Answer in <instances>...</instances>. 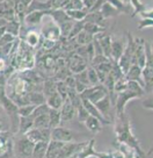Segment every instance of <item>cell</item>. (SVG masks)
Instances as JSON below:
<instances>
[{
    "instance_id": "6da1fadb",
    "label": "cell",
    "mask_w": 153,
    "mask_h": 158,
    "mask_svg": "<svg viewBox=\"0 0 153 158\" xmlns=\"http://www.w3.org/2000/svg\"><path fill=\"white\" fill-rule=\"evenodd\" d=\"M116 116H117V121L115 122V133L117 135V141L121 144H125L133 149L140 157H145V152H143L137 138L132 134L131 123H130L128 115L123 113L121 115H116Z\"/></svg>"
},
{
    "instance_id": "7a4b0ae2",
    "label": "cell",
    "mask_w": 153,
    "mask_h": 158,
    "mask_svg": "<svg viewBox=\"0 0 153 158\" xmlns=\"http://www.w3.org/2000/svg\"><path fill=\"white\" fill-rule=\"evenodd\" d=\"M34 143L30 142L26 135L15 134L12 144V152L14 158H31Z\"/></svg>"
},
{
    "instance_id": "3957f363",
    "label": "cell",
    "mask_w": 153,
    "mask_h": 158,
    "mask_svg": "<svg viewBox=\"0 0 153 158\" xmlns=\"http://www.w3.org/2000/svg\"><path fill=\"white\" fill-rule=\"evenodd\" d=\"M79 95L81 100H87L92 104H96L106 95H108V91L102 84H99L96 86H89L88 89H86Z\"/></svg>"
},
{
    "instance_id": "277c9868",
    "label": "cell",
    "mask_w": 153,
    "mask_h": 158,
    "mask_svg": "<svg viewBox=\"0 0 153 158\" xmlns=\"http://www.w3.org/2000/svg\"><path fill=\"white\" fill-rule=\"evenodd\" d=\"M79 135L80 134L75 133L69 128H65V127H57V128L51 129V139L63 142V143L74 142V139H77Z\"/></svg>"
},
{
    "instance_id": "5b68a950",
    "label": "cell",
    "mask_w": 153,
    "mask_h": 158,
    "mask_svg": "<svg viewBox=\"0 0 153 158\" xmlns=\"http://www.w3.org/2000/svg\"><path fill=\"white\" fill-rule=\"evenodd\" d=\"M139 97L137 94H135L131 91H123V92H119L116 94V98H115V104H114V108H115V114L116 115H121V114L125 113L124 109L125 106L128 104L130 100L132 99H138Z\"/></svg>"
},
{
    "instance_id": "8992f818",
    "label": "cell",
    "mask_w": 153,
    "mask_h": 158,
    "mask_svg": "<svg viewBox=\"0 0 153 158\" xmlns=\"http://www.w3.org/2000/svg\"><path fill=\"white\" fill-rule=\"evenodd\" d=\"M87 143H88V141H86V142H70V143H65L58 158H74L87 145Z\"/></svg>"
},
{
    "instance_id": "52a82bcc",
    "label": "cell",
    "mask_w": 153,
    "mask_h": 158,
    "mask_svg": "<svg viewBox=\"0 0 153 158\" xmlns=\"http://www.w3.org/2000/svg\"><path fill=\"white\" fill-rule=\"evenodd\" d=\"M27 138L33 143H38V142H45L49 143L51 141V129L45 128V129H36L31 128L26 134Z\"/></svg>"
},
{
    "instance_id": "ba28073f",
    "label": "cell",
    "mask_w": 153,
    "mask_h": 158,
    "mask_svg": "<svg viewBox=\"0 0 153 158\" xmlns=\"http://www.w3.org/2000/svg\"><path fill=\"white\" fill-rule=\"evenodd\" d=\"M94 106L96 107V109L99 110V113L103 116L108 122L111 123L113 121V105H111V101H110V98L109 95H106L104 98H102L100 101H98L96 104H94Z\"/></svg>"
},
{
    "instance_id": "9c48e42d",
    "label": "cell",
    "mask_w": 153,
    "mask_h": 158,
    "mask_svg": "<svg viewBox=\"0 0 153 158\" xmlns=\"http://www.w3.org/2000/svg\"><path fill=\"white\" fill-rule=\"evenodd\" d=\"M60 118H62V122H67V121H72L73 118H77V109L73 107V105L70 102L66 99L64 101L63 106L59 109Z\"/></svg>"
},
{
    "instance_id": "30bf717a",
    "label": "cell",
    "mask_w": 153,
    "mask_h": 158,
    "mask_svg": "<svg viewBox=\"0 0 153 158\" xmlns=\"http://www.w3.org/2000/svg\"><path fill=\"white\" fill-rule=\"evenodd\" d=\"M125 49V41L124 40H113L111 39V49H110V59L117 62L121 56L123 55Z\"/></svg>"
},
{
    "instance_id": "8fae6325",
    "label": "cell",
    "mask_w": 153,
    "mask_h": 158,
    "mask_svg": "<svg viewBox=\"0 0 153 158\" xmlns=\"http://www.w3.org/2000/svg\"><path fill=\"white\" fill-rule=\"evenodd\" d=\"M124 79L128 81H136L144 89V81L142 79V69L137 64H132L128 70V72L124 74Z\"/></svg>"
},
{
    "instance_id": "7c38bea8",
    "label": "cell",
    "mask_w": 153,
    "mask_h": 158,
    "mask_svg": "<svg viewBox=\"0 0 153 158\" xmlns=\"http://www.w3.org/2000/svg\"><path fill=\"white\" fill-rule=\"evenodd\" d=\"M69 68L71 70V72H73L74 74L80 73L84 70L87 69V62L80 56H73L72 58L70 59Z\"/></svg>"
},
{
    "instance_id": "4fadbf2b",
    "label": "cell",
    "mask_w": 153,
    "mask_h": 158,
    "mask_svg": "<svg viewBox=\"0 0 153 158\" xmlns=\"http://www.w3.org/2000/svg\"><path fill=\"white\" fill-rule=\"evenodd\" d=\"M43 36L45 37V40H50V41L56 42L60 37L59 27L54 22H51L46 27L43 28Z\"/></svg>"
},
{
    "instance_id": "5bb4252c",
    "label": "cell",
    "mask_w": 153,
    "mask_h": 158,
    "mask_svg": "<svg viewBox=\"0 0 153 158\" xmlns=\"http://www.w3.org/2000/svg\"><path fill=\"white\" fill-rule=\"evenodd\" d=\"M96 39L99 40L101 49L103 52V56H106L107 58L110 60V49H111V36L107 34H99L95 36Z\"/></svg>"
},
{
    "instance_id": "9a60e30c",
    "label": "cell",
    "mask_w": 153,
    "mask_h": 158,
    "mask_svg": "<svg viewBox=\"0 0 153 158\" xmlns=\"http://www.w3.org/2000/svg\"><path fill=\"white\" fill-rule=\"evenodd\" d=\"M63 142H58V141H50L48 143V149H46V155L45 158H58L62 149L64 147Z\"/></svg>"
},
{
    "instance_id": "2e32d148",
    "label": "cell",
    "mask_w": 153,
    "mask_h": 158,
    "mask_svg": "<svg viewBox=\"0 0 153 158\" xmlns=\"http://www.w3.org/2000/svg\"><path fill=\"white\" fill-rule=\"evenodd\" d=\"M45 14H49V10H46V12H33L29 14H26L23 21L28 26H37L42 22L43 16Z\"/></svg>"
},
{
    "instance_id": "e0dca14e",
    "label": "cell",
    "mask_w": 153,
    "mask_h": 158,
    "mask_svg": "<svg viewBox=\"0 0 153 158\" xmlns=\"http://www.w3.org/2000/svg\"><path fill=\"white\" fill-rule=\"evenodd\" d=\"M34 118L33 116H27V118H20L19 120V128H18V135H26L33 128Z\"/></svg>"
},
{
    "instance_id": "ac0fdd59",
    "label": "cell",
    "mask_w": 153,
    "mask_h": 158,
    "mask_svg": "<svg viewBox=\"0 0 153 158\" xmlns=\"http://www.w3.org/2000/svg\"><path fill=\"white\" fill-rule=\"evenodd\" d=\"M84 123H85V126H86V128L93 134L100 133V131L102 130V127H103V124L101 123L98 118H93V116H91V115L85 120Z\"/></svg>"
},
{
    "instance_id": "d6986e66",
    "label": "cell",
    "mask_w": 153,
    "mask_h": 158,
    "mask_svg": "<svg viewBox=\"0 0 153 158\" xmlns=\"http://www.w3.org/2000/svg\"><path fill=\"white\" fill-rule=\"evenodd\" d=\"M64 101H65L64 99L62 98L57 92L54 93L52 95H50L49 98L45 99V104L49 106L50 109H58V110H59L60 107L63 106Z\"/></svg>"
},
{
    "instance_id": "ffe728a7",
    "label": "cell",
    "mask_w": 153,
    "mask_h": 158,
    "mask_svg": "<svg viewBox=\"0 0 153 158\" xmlns=\"http://www.w3.org/2000/svg\"><path fill=\"white\" fill-rule=\"evenodd\" d=\"M49 14L54 18V22L57 26L63 25L64 22L70 21V18L67 16L66 12L64 10H49Z\"/></svg>"
},
{
    "instance_id": "44dd1931",
    "label": "cell",
    "mask_w": 153,
    "mask_h": 158,
    "mask_svg": "<svg viewBox=\"0 0 153 158\" xmlns=\"http://www.w3.org/2000/svg\"><path fill=\"white\" fill-rule=\"evenodd\" d=\"M48 116H49V128L50 129L60 127V124H62V118H60V112L58 109H50Z\"/></svg>"
},
{
    "instance_id": "7402d4cb",
    "label": "cell",
    "mask_w": 153,
    "mask_h": 158,
    "mask_svg": "<svg viewBox=\"0 0 153 158\" xmlns=\"http://www.w3.org/2000/svg\"><path fill=\"white\" fill-rule=\"evenodd\" d=\"M28 101L33 106H40V105L45 104V97L41 91H33L28 93Z\"/></svg>"
},
{
    "instance_id": "603a6c76",
    "label": "cell",
    "mask_w": 153,
    "mask_h": 158,
    "mask_svg": "<svg viewBox=\"0 0 153 158\" xmlns=\"http://www.w3.org/2000/svg\"><path fill=\"white\" fill-rule=\"evenodd\" d=\"M100 13L103 16V19H109V18H114L116 15H119V12L116 10V8L114 7L109 1H104V4L102 5L101 10H100Z\"/></svg>"
},
{
    "instance_id": "cb8c5ba5",
    "label": "cell",
    "mask_w": 153,
    "mask_h": 158,
    "mask_svg": "<svg viewBox=\"0 0 153 158\" xmlns=\"http://www.w3.org/2000/svg\"><path fill=\"white\" fill-rule=\"evenodd\" d=\"M46 149H48V143H45V142L35 143L33 153H31V158H45Z\"/></svg>"
},
{
    "instance_id": "d4e9b609",
    "label": "cell",
    "mask_w": 153,
    "mask_h": 158,
    "mask_svg": "<svg viewBox=\"0 0 153 158\" xmlns=\"http://www.w3.org/2000/svg\"><path fill=\"white\" fill-rule=\"evenodd\" d=\"M20 29H21V25L20 22L18 21V20H12L10 21L5 27V31L7 34L12 35L13 37H16V36H19L20 34Z\"/></svg>"
},
{
    "instance_id": "484cf974",
    "label": "cell",
    "mask_w": 153,
    "mask_h": 158,
    "mask_svg": "<svg viewBox=\"0 0 153 158\" xmlns=\"http://www.w3.org/2000/svg\"><path fill=\"white\" fill-rule=\"evenodd\" d=\"M42 93L45 97V99L49 98L50 95H52L54 93H56V81L52 79L45 80L42 85Z\"/></svg>"
},
{
    "instance_id": "4316f807",
    "label": "cell",
    "mask_w": 153,
    "mask_h": 158,
    "mask_svg": "<svg viewBox=\"0 0 153 158\" xmlns=\"http://www.w3.org/2000/svg\"><path fill=\"white\" fill-rule=\"evenodd\" d=\"M104 30H106V28H102V27H100V26L96 25V23L85 22V25H84V31L85 33H87V34H89V35H92V36L102 34Z\"/></svg>"
},
{
    "instance_id": "83f0119b",
    "label": "cell",
    "mask_w": 153,
    "mask_h": 158,
    "mask_svg": "<svg viewBox=\"0 0 153 158\" xmlns=\"http://www.w3.org/2000/svg\"><path fill=\"white\" fill-rule=\"evenodd\" d=\"M26 43L29 45V47H36L41 42V35L35 31V30H30L29 33H27L25 36Z\"/></svg>"
},
{
    "instance_id": "f1b7e54d",
    "label": "cell",
    "mask_w": 153,
    "mask_h": 158,
    "mask_svg": "<svg viewBox=\"0 0 153 158\" xmlns=\"http://www.w3.org/2000/svg\"><path fill=\"white\" fill-rule=\"evenodd\" d=\"M48 114H44V115H41V116H36V118H34L33 128H36V129L49 128V116H48Z\"/></svg>"
},
{
    "instance_id": "f546056e",
    "label": "cell",
    "mask_w": 153,
    "mask_h": 158,
    "mask_svg": "<svg viewBox=\"0 0 153 158\" xmlns=\"http://www.w3.org/2000/svg\"><path fill=\"white\" fill-rule=\"evenodd\" d=\"M94 36H92V35L87 34V33H85L84 30L81 31V33H79V34L77 35L75 37H74V41L78 43V44L80 45H88L89 43H92V41H93Z\"/></svg>"
},
{
    "instance_id": "4dcf8cb0",
    "label": "cell",
    "mask_w": 153,
    "mask_h": 158,
    "mask_svg": "<svg viewBox=\"0 0 153 158\" xmlns=\"http://www.w3.org/2000/svg\"><path fill=\"white\" fill-rule=\"evenodd\" d=\"M86 72H87V79H88L89 86H96V85L100 84L99 77H98V73H96V71H95L94 68L87 66Z\"/></svg>"
},
{
    "instance_id": "1f68e13d",
    "label": "cell",
    "mask_w": 153,
    "mask_h": 158,
    "mask_svg": "<svg viewBox=\"0 0 153 158\" xmlns=\"http://www.w3.org/2000/svg\"><path fill=\"white\" fill-rule=\"evenodd\" d=\"M127 81H128V80H127ZM127 89L133 92L135 94H137L139 98H142V97L145 95L144 89L138 84V83H136V81H128V84H127Z\"/></svg>"
},
{
    "instance_id": "d6a6232c",
    "label": "cell",
    "mask_w": 153,
    "mask_h": 158,
    "mask_svg": "<svg viewBox=\"0 0 153 158\" xmlns=\"http://www.w3.org/2000/svg\"><path fill=\"white\" fill-rule=\"evenodd\" d=\"M66 14L70 18V20L75 21H84L86 15L88 14L86 10H66Z\"/></svg>"
},
{
    "instance_id": "836d02e7",
    "label": "cell",
    "mask_w": 153,
    "mask_h": 158,
    "mask_svg": "<svg viewBox=\"0 0 153 158\" xmlns=\"http://www.w3.org/2000/svg\"><path fill=\"white\" fill-rule=\"evenodd\" d=\"M84 25H85V21H75V22H73L71 33H70V35H69V39L73 40L79 33H81V31L84 30Z\"/></svg>"
},
{
    "instance_id": "e575fe53",
    "label": "cell",
    "mask_w": 153,
    "mask_h": 158,
    "mask_svg": "<svg viewBox=\"0 0 153 158\" xmlns=\"http://www.w3.org/2000/svg\"><path fill=\"white\" fill-rule=\"evenodd\" d=\"M35 106L33 105H25V106H21L18 107V115L20 118H27V116H31V114L34 112Z\"/></svg>"
},
{
    "instance_id": "d590c367",
    "label": "cell",
    "mask_w": 153,
    "mask_h": 158,
    "mask_svg": "<svg viewBox=\"0 0 153 158\" xmlns=\"http://www.w3.org/2000/svg\"><path fill=\"white\" fill-rule=\"evenodd\" d=\"M56 92L59 94L64 100H66V98H67V92H69V87L65 85V83L63 80H57V81H56Z\"/></svg>"
},
{
    "instance_id": "8d00e7d4",
    "label": "cell",
    "mask_w": 153,
    "mask_h": 158,
    "mask_svg": "<svg viewBox=\"0 0 153 158\" xmlns=\"http://www.w3.org/2000/svg\"><path fill=\"white\" fill-rule=\"evenodd\" d=\"M72 26H73V21H72V20H70L67 22H64L63 25L58 26V27H59L60 36L69 37L70 33H71V29H72Z\"/></svg>"
},
{
    "instance_id": "74e56055",
    "label": "cell",
    "mask_w": 153,
    "mask_h": 158,
    "mask_svg": "<svg viewBox=\"0 0 153 158\" xmlns=\"http://www.w3.org/2000/svg\"><path fill=\"white\" fill-rule=\"evenodd\" d=\"M49 106L46 104H43V105H40V106H36L34 109V112L31 114V116L33 118H36V116H41V115H44V114H48L49 113Z\"/></svg>"
},
{
    "instance_id": "f35d334b",
    "label": "cell",
    "mask_w": 153,
    "mask_h": 158,
    "mask_svg": "<svg viewBox=\"0 0 153 158\" xmlns=\"http://www.w3.org/2000/svg\"><path fill=\"white\" fill-rule=\"evenodd\" d=\"M109 59L106 57V56H103V55H95L93 57V59L91 60V66H93V68H95V66H98V65L102 64V63H104V62H108Z\"/></svg>"
},
{
    "instance_id": "ab89813d",
    "label": "cell",
    "mask_w": 153,
    "mask_h": 158,
    "mask_svg": "<svg viewBox=\"0 0 153 158\" xmlns=\"http://www.w3.org/2000/svg\"><path fill=\"white\" fill-rule=\"evenodd\" d=\"M14 40H15V37H13L12 35L5 33V34L1 36V39H0V48H2V47H5V45H7V44H10V43H13Z\"/></svg>"
},
{
    "instance_id": "60d3db41",
    "label": "cell",
    "mask_w": 153,
    "mask_h": 158,
    "mask_svg": "<svg viewBox=\"0 0 153 158\" xmlns=\"http://www.w3.org/2000/svg\"><path fill=\"white\" fill-rule=\"evenodd\" d=\"M89 114L87 113V110L84 108V106H81L79 108L77 109V118H79L80 122H85V120L88 118Z\"/></svg>"
},
{
    "instance_id": "b9f144b4",
    "label": "cell",
    "mask_w": 153,
    "mask_h": 158,
    "mask_svg": "<svg viewBox=\"0 0 153 158\" xmlns=\"http://www.w3.org/2000/svg\"><path fill=\"white\" fill-rule=\"evenodd\" d=\"M153 26V20L152 19H142L139 21L138 28L139 29H144V28H151Z\"/></svg>"
},
{
    "instance_id": "7bdbcfd3",
    "label": "cell",
    "mask_w": 153,
    "mask_h": 158,
    "mask_svg": "<svg viewBox=\"0 0 153 158\" xmlns=\"http://www.w3.org/2000/svg\"><path fill=\"white\" fill-rule=\"evenodd\" d=\"M142 106L143 108L148 109V110H152L153 109V99L151 97H147V98L144 99V101L142 102Z\"/></svg>"
},
{
    "instance_id": "ee69618b",
    "label": "cell",
    "mask_w": 153,
    "mask_h": 158,
    "mask_svg": "<svg viewBox=\"0 0 153 158\" xmlns=\"http://www.w3.org/2000/svg\"><path fill=\"white\" fill-rule=\"evenodd\" d=\"M104 4V0H95V2H94L93 7L91 8V10H89L88 13H95V12H100V10H101V7H102V5Z\"/></svg>"
},
{
    "instance_id": "f6af8a7d",
    "label": "cell",
    "mask_w": 153,
    "mask_h": 158,
    "mask_svg": "<svg viewBox=\"0 0 153 158\" xmlns=\"http://www.w3.org/2000/svg\"><path fill=\"white\" fill-rule=\"evenodd\" d=\"M54 44H56V42H54V41L44 40L43 43H42V47H43V49H45V50H51V48H52Z\"/></svg>"
},
{
    "instance_id": "bcb514c9",
    "label": "cell",
    "mask_w": 153,
    "mask_h": 158,
    "mask_svg": "<svg viewBox=\"0 0 153 158\" xmlns=\"http://www.w3.org/2000/svg\"><path fill=\"white\" fill-rule=\"evenodd\" d=\"M1 131H7V127H6L5 120L0 116V133Z\"/></svg>"
},
{
    "instance_id": "7dc6e473",
    "label": "cell",
    "mask_w": 153,
    "mask_h": 158,
    "mask_svg": "<svg viewBox=\"0 0 153 158\" xmlns=\"http://www.w3.org/2000/svg\"><path fill=\"white\" fill-rule=\"evenodd\" d=\"M6 31H5V28H0V39H1V36L5 34Z\"/></svg>"
}]
</instances>
